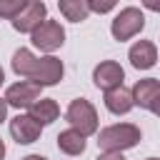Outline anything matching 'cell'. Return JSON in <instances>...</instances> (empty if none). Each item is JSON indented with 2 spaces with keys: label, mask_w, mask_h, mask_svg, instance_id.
Returning <instances> with one entry per match:
<instances>
[{
  "label": "cell",
  "mask_w": 160,
  "mask_h": 160,
  "mask_svg": "<svg viewBox=\"0 0 160 160\" xmlns=\"http://www.w3.org/2000/svg\"><path fill=\"white\" fill-rule=\"evenodd\" d=\"M142 132L138 125L132 122H115V125H108L98 132V148L102 152H122V150H130L140 142Z\"/></svg>",
  "instance_id": "1"
},
{
  "label": "cell",
  "mask_w": 160,
  "mask_h": 160,
  "mask_svg": "<svg viewBox=\"0 0 160 160\" xmlns=\"http://www.w3.org/2000/svg\"><path fill=\"white\" fill-rule=\"evenodd\" d=\"M65 120H68L70 128L78 130L82 138H90V135L98 132V110H95V105H92L90 100H85V98H78V100H72V102L68 105Z\"/></svg>",
  "instance_id": "2"
},
{
  "label": "cell",
  "mask_w": 160,
  "mask_h": 160,
  "mask_svg": "<svg viewBox=\"0 0 160 160\" xmlns=\"http://www.w3.org/2000/svg\"><path fill=\"white\" fill-rule=\"evenodd\" d=\"M142 28H145V15H142V10L135 8V5L122 8V10L112 18V22H110V32H112V38H115L118 42H125V40L135 38Z\"/></svg>",
  "instance_id": "3"
},
{
  "label": "cell",
  "mask_w": 160,
  "mask_h": 160,
  "mask_svg": "<svg viewBox=\"0 0 160 160\" xmlns=\"http://www.w3.org/2000/svg\"><path fill=\"white\" fill-rule=\"evenodd\" d=\"M30 40L35 48H40L42 52L52 55L55 50L62 48L65 42V28L58 22V20H45L42 25H38L32 32H30Z\"/></svg>",
  "instance_id": "4"
},
{
  "label": "cell",
  "mask_w": 160,
  "mask_h": 160,
  "mask_svg": "<svg viewBox=\"0 0 160 160\" xmlns=\"http://www.w3.org/2000/svg\"><path fill=\"white\" fill-rule=\"evenodd\" d=\"M62 72H65V68H62V60L60 58L42 55V58L35 60V68H32V72H30L28 80H32L40 88H50V85H58L62 80Z\"/></svg>",
  "instance_id": "5"
},
{
  "label": "cell",
  "mask_w": 160,
  "mask_h": 160,
  "mask_svg": "<svg viewBox=\"0 0 160 160\" xmlns=\"http://www.w3.org/2000/svg\"><path fill=\"white\" fill-rule=\"evenodd\" d=\"M40 92H42V88L35 85L32 80H18L5 90V102H8V108L30 110L40 100Z\"/></svg>",
  "instance_id": "6"
},
{
  "label": "cell",
  "mask_w": 160,
  "mask_h": 160,
  "mask_svg": "<svg viewBox=\"0 0 160 160\" xmlns=\"http://www.w3.org/2000/svg\"><path fill=\"white\" fill-rule=\"evenodd\" d=\"M45 20H48V5L42 0H28L25 8H22V12L12 20V28L18 32H32Z\"/></svg>",
  "instance_id": "7"
},
{
  "label": "cell",
  "mask_w": 160,
  "mask_h": 160,
  "mask_svg": "<svg viewBox=\"0 0 160 160\" xmlns=\"http://www.w3.org/2000/svg\"><path fill=\"white\" fill-rule=\"evenodd\" d=\"M122 80H125V70H122L120 62H115V60H102V62L95 65V70H92V82H95V88H100L102 92L120 88Z\"/></svg>",
  "instance_id": "8"
},
{
  "label": "cell",
  "mask_w": 160,
  "mask_h": 160,
  "mask_svg": "<svg viewBox=\"0 0 160 160\" xmlns=\"http://www.w3.org/2000/svg\"><path fill=\"white\" fill-rule=\"evenodd\" d=\"M40 132H42V128H40L28 112H18V115L10 120V135H12V140H15L18 145H30V142H35V140L40 138Z\"/></svg>",
  "instance_id": "9"
},
{
  "label": "cell",
  "mask_w": 160,
  "mask_h": 160,
  "mask_svg": "<svg viewBox=\"0 0 160 160\" xmlns=\"http://www.w3.org/2000/svg\"><path fill=\"white\" fill-rule=\"evenodd\" d=\"M128 60H130V65L135 70H150L158 62V48H155V42H150V40L132 42L130 50H128Z\"/></svg>",
  "instance_id": "10"
},
{
  "label": "cell",
  "mask_w": 160,
  "mask_h": 160,
  "mask_svg": "<svg viewBox=\"0 0 160 160\" xmlns=\"http://www.w3.org/2000/svg\"><path fill=\"white\" fill-rule=\"evenodd\" d=\"M130 95H132V102L142 110H150L152 102L160 98V80L158 78H142L138 80L132 88H130Z\"/></svg>",
  "instance_id": "11"
},
{
  "label": "cell",
  "mask_w": 160,
  "mask_h": 160,
  "mask_svg": "<svg viewBox=\"0 0 160 160\" xmlns=\"http://www.w3.org/2000/svg\"><path fill=\"white\" fill-rule=\"evenodd\" d=\"M102 100H105V108H108L112 115H128V112L135 108L132 95H130V90H128L125 85H120V88H115V90H108Z\"/></svg>",
  "instance_id": "12"
},
{
  "label": "cell",
  "mask_w": 160,
  "mask_h": 160,
  "mask_svg": "<svg viewBox=\"0 0 160 160\" xmlns=\"http://www.w3.org/2000/svg\"><path fill=\"white\" fill-rule=\"evenodd\" d=\"M28 115H30L40 128H45V125H52V122L60 118V108H58V102H55L52 98H40V100L28 110Z\"/></svg>",
  "instance_id": "13"
},
{
  "label": "cell",
  "mask_w": 160,
  "mask_h": 160,
  "mask_svg": "<svg viewBox=\"0 0 160 160\" xmlns=\"http://www.w3.org/2000/svg\"><path fill=\"white\" fill-rule=\"evenodd\" d=\"M85 138L78 132V130H72V128H68V130H62L60 135H58V148H60V152H65V155H82L85 152Z\"/></svg>",
  "instance_id": "14"
},
{
  "label": "cell",
  "mask_w": 160,
  "mask_h": 160,
  "mask_svg": "<svg viewBox=\"0 0 160 160\" xmlns=\"http://www.w3.org/2000/svg\"><path fill=\"white\" fill-rule=\"evenodd\" d=\"M58 8L62 12L65 20L70 22H82L88 20L90 10H88V0H58Z\"/></svg>",
  "instance_id": "15"
},
{
  "label": "cell",
  "mask_w": 160,
  "mask_h": 160,
  "mask_svg": "<svg viewBox=\"0 0 160 160\" xmlns=\"http://www.w3.org/2000/svg\"><path fill=\"white\" fill-rule=\"evenodd\" d=\"M35 60H38V55H32V50H28V48H20V50H15L12 52V70H15V75H20V78H30V72H32V68H35Z\"/></svg>",
  "instance_id": "16"
},
{
  "label": "cell",
  "mask_w": 160,
  "mask_h": 160,
  "mask_svg": "<svg viewBox=\"0 0 160 160\" xmlns=\"http://www.w3.org/2000/svg\"><path fill=\"white\" fill-rule=\"evenodd\" d=\"M25 2H28V0H0V18H5V20L12 22V20L22 12Z\"/></svg>",
  "instance_id": "17"
},
{
  "label": "cell",
  "mask_w": 160,
  "mask_h": 160,
  "mask_svg": "<svg viewBox=\"0 0 160 160\" xmlns=\"http://www.w3.org/2000/svg\"><path fill=\"white\" fill-rule=\"evenodd\" d=\"M115 5H118L115 0H102V2H100V0H88V10H90V12H100V15L115 10Z\"/></svg>",
  "instance_id": "18"
},
{
  "label": "cell",
  "mask_w": 160,
  "mask_h": 160,
  "mask_svg": "<svg viewBox=\"0 0 160 160\" xmlns=\"http://www.w3.org/2000/svg\"><path fill=\"white\" fill-rule=\"evenodd\" d=\"M95 160H125V155L122 152H100Z\"/></svg>",
  "instance_id": "19"
},
{
  "label": "cell",
  "mask_w": 160,
  "mask_h": 160,
  "mask_svg": "<svg viewBox=\"0 0 160 160\" xmlns=\"http://www.w3.org/2000/svg\"><path fill=\"white\" fill-rule=\"evenodd\" d=\"M142 8H148V10H155V12H160V2H158V0H142Z\"/></svg>",
  "instance_id": "20"
},
{
  "label": "cell",
  "mask_w": 160,
  "mask_h": 160,
  "mask_svg": "<svg viewBox=\"0 0 160 160\" xmlns=\"http://www.w3.org/2000/svg\"><path fill=\"white\" fill-rule=\"evenodd\" d=\"M8 120V102H5V98H0V122H5Z\"/></svg>",
  "instance_id": "21"
},
{
  "label": "cell",
  "mask_w": 160,
  "mask_h": 160,
  "mask_svg": "<svg viewBox=\"0 0 160 160\" xmlns=\"http://www.w3.org/2000/svg\"><path fill=\"white\" fill-rule=\"evenodd\" d=\"M150 110H152V112H155V115H158V118H160V98H158V100H155V102H152V108H150Z\"/></svg>",
  "instance_id": "22"
},
{
  "label": "cell",
  "mask_w": 160,
  "mask_h": 160,
  "mask_svg": "<svg viewBox=\"0 0 160 160\" xmlns=\"http://www.w3.org/2000/svg\"><path fill=\"white\" fill-rule=\"evenodd\" d=\"M22 160H48V158H42V155H25Z\"/></svg>",
  "instance_id": "23"
},
{
  "label": "cell",
  "mask_w": 160,
  "mask_h": 160,
  "mask_svg": "<svg viewBox=\"0 0 160 160\" xmlns=\"http://www.w3.org/2000/svg\"><path fill=\"white\" fill-rule=\"evenodd\" d=\"M2 158H5V142L0 140V160H2Z\"/></svg>",
  "instance_id": "24"
},
{
  "label": "cell",
  "mask_w": 160,
  "mask_h": 160,
  "mask_svg": "<svg viewBox=\"0 0 160 160\" xmlns=\"http://www.w3.org/2000/svg\"><path fill=\"white\" fill-rule=\"evenodd\" d=\"M2 82H5V70L0 68V85H2Z\"/></svg>",
  "instance_id": "25"
},
{
  "label": "cell",
  "mask_w": 160,
  "mask_h": 160,
  "mask_svg": "<svg viewBox=\"0 0 160 160\" xmlns=\"http://www.w3.org/2000/svg\"><path fill=\"white\" fill-rule=\"evenodd\" d=\"M148 160H160V158H148Z\"/></svg>",
  "instance_id": "26"
}]
</instances>
